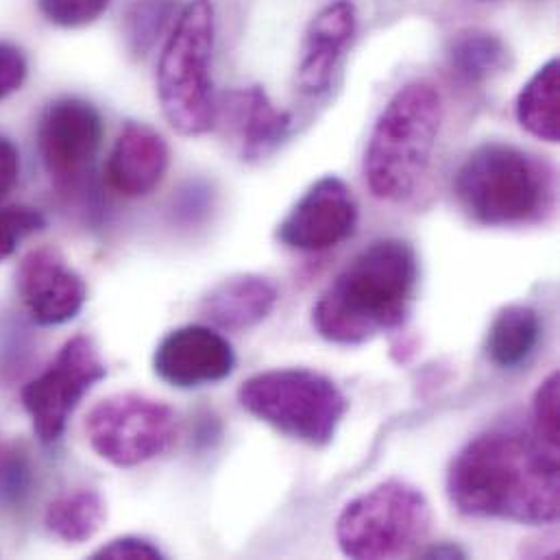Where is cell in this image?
I'll use <instances>...</instances> for the list:
<instances>
[{
    "instance_id": "19",
    "label": "cell",
    "mask_w": 560,
    "mask_h": 560,
    "mask_svg": "<svg viewBox=\"0 0 560 560\" xmlns=\"http://www.w3.org/2000/svg\"><path fill=\"white\" fill-rule=\"evenodd\" d=\"M559 77V59H550L522 88L515 105L522 129L550 144L560 140Z\"/></svg>"
},
{
    "instance_id": "7",
    "label": "cell",
    "mask_w": 560,
    "mask_h": 560,
    "mask_svg": "<svg viewBox=\"0 0 560 560\" xmlns=\"http://www.w3.org/2000/svg\"><path fill=\"white\" fill-rule=\"evenodd\" d=\"M432 522L430 502L417 487L386 480L342 506L336 541L349 559L415 557L430 537Z\"/></svg>"
},
{
    "instance_id": "11",
    "label": "cell",
    "mask_w": 560,
    "mask_h": 560,
    "mask_svg": "<svg viewBox=\"0 0 560 560\" xmlns=\"http://www.w3.org/2000/svg\"><path fill=\"white\" fill-rule=\"evenodd\" d=\"M358 203L351 188L334 175L314 182L278 225L283 247L303 254H318L338 247L353 236Z\"/></svg>"
},
{
    "instance_id": "28",
    "label": "cell",
    "mask_w": 560,
    "mask_h": 560,
    "mask_svg": "<svg viewBox=\"0 0 560 560\" xmlns=\"http://www.w3.org/2000/svg\"><path fill=\"white\" fill-rule=\"evenodd\" d=\"M26 72L28 66L24 52L9 42H0V101L22 88Z\"/></svg>"
},
{
    "instance_id": "30",
    "label": "cell",
    "mask_w": 560,
    "mask_h": 560,
    "mask_svg": "<svg viewBox=\"0 0 560 560\" xmlns=\"http://www.w3.org/2000/svg\"><path fill=\"white\" fill-rule=\"evenodd\" d=\"M419 555L423 557V559H465L467 555L458 548V546H454V544H439V546H430V548H425V550H419Z\"/></svg>"
},
{
    "instance_id": "4",
    "label": "cell",
    "mask_w": 560,
    "mask_h": 560,
    "mask_svg": "<svg viewBox=\"0 0 560 560\" xmlns=\"http://www.w3.org/2000/svg\"><path fill=\"white\" fill-rule=\"evenodd\" d=\"M454 192L465 214L485 228H520L550 206L546 166L506 142H485L460 164Z\"/></svg>"
},
{
    "instance_id": "9",
    "label": "cell",
    "mask_w": 560,
    "mask_h": 560,
    "mask_svg": "<svg viewBox=\"0 0 560 560\" xmlns=\"http://www.w3.org/2000/svg\"><path fill=\"white\" fill-rule=\"evenodd\" d=\"M105 375L107 366L94 340L85 334L72 336L46 371L22 388V406L37 439L46 445L57 443L81 399Z\"/></svg>"
},
{
    "instance_id": "26",
    "label": "cell",
    "mask_w": 560,
    "mask_h": 560,
    "mask_svg": "<svg viewBox=\"0 0 560 560\" xmlns=\"http://www.w3.org/2000/svg\"><path fill=\"white\" fill-rule=\"evenodd\" d=\"M28 469L18 450L0 439V498L15 500L26 489Z\"/></svg>"
},
{
    "instance_id": "22",
    "label": "cell",
    "mask_w": 560,
    "mask_h": 560,
    "mask_svg": "<svg viewBox=\"0 0 560 560\" xmlns=\"http://www.w3.org/2000/svg\"><path fill=\"white\" fill-rule=\"evenodd\" d=\"M175 13L173 0H136L125 15V37L133 55H147Z\"/></svg>"
},
{
    "instance_id": "15",
    "label": "cell",
    "mask_w": 560,
    "mask_h": 560,
    "mask_svg": "<svg viewBox=\"0 0 560 560\" xmlns=\"http://www.w3.org/2000/svg\"><path fill=\"white\" fill-rule=\"evenodd\" d=\"M171 149L162 133L144 122H127L107 160L109 186L129 199L151 195L166 177Z\"/></svg>"
},
{
    "instance_id": "18",
    "label": "cell",
    "mask_w": 560,
    "mask_h": 560,
    "mask_svg": "<svg viewBox=\"0 0 560 560\" xmlns=\"http://www.w3.org/2000/svg\"><path fill=\"white\" fill-rule=\"evenodd\" d=\"M544 323L530 305H506L489 325L487 331V358L498 369L524 366L541 342Z\"/></svg>"
},
{
    "instance_id": "29",
    "label": "cell",
    "mask_w": 560,
    "mask_h": 560,
    "mask_svg": "<svg viewBox=\"0 0 560 560\" xmlns=\"http://www.w3.org/2000/svg\"><path fill=\"white\" fill-rule=\"evenodd\" d=\"M20 175V153L13 142L0 136V201L13 190Z\"/></svg>"
},
{
    "instance_id": "27",
    "label": "cell",
    "mask_w": 560,
    "mask_h": 560,
    "mask_svg": "<svg viewBox=\"0 0 560 560\" xmlns=\"http://www.w3.org/2000/svg\"><path fill=\"white\" fill-rule=\"evenodd\" d=\"M94 560H162L164 552L140 537H118L92 552Z\"/></svg>"
},
{
    "instance_id": "14",
    "label": "cell",
    "mask_w": 560,
    "mask_h": 560,
    "mask_svg": "<svg viewBox=\"0 0 560 560\" xmlns=\"http://www.w3.org/2000/svg\"><path fill=\"white\" fill-rule=\"evenodd\" d=\"M358 15L349 0H336L323 7L305 31L301 61L296 68V85L307 96L329 90L336 66L355 35Z\"/></svg>"
},
{
    "instance_id": "10",
    "label": "cell",
    "mask_w": 560,
    "mask_h": 560,
    "mask_svg": "<svg viewBox=\"0 0 560 560\" xmlns=\"http://www.w3.org/2000/svg\"><path fill=\"white\" fill-rule=\"evenodd\" d=\"M101 142L103 118L83 98H57L39 118V158L50 184L61 195H77L88 186Z\"/></svg>"
},
{
    "instance_id": "17",
    "label": "cell",
    "mask_w": 560,
    "mask_h": 560,
    "mask_svg": "<svg viewBox=\"0 0 560 560\" xmlns=\"http://www.w3.org/2000/svg\"><path fill=\"white\" fill-rule=\"evenodd\" d=\"M280 290L265 276L245 273L217 283L199 303V312L219 329L245 331L276 310Z\"/></svg>"
},
{
    "instance_id": "1",
    "label": "cell",
    "mask_w": 560,
    "mask_h": 560,
    "mask_svg": "<svg viewBox=\"0 0 560 560\" xmlns=\"http://www.w3.org/2000/svg\"><path fill=\"white\" fill-rule=\"evenodd\" d=\"M458 513L524 526H550L560 515L559 450L535 432L500 428L469 441L447 471Z\"/></svg>"
},
{
    "instance_id": "6",
    "label": "cell",
    "mask_w": 560,
    "mask_h": 560,
    "mask_svg": "<svg viewBox=\"0 0 560 560\" xmlns=\"http://www.w3.org/2000/svg\"><path fill=\"white\" fill-rule=\"evenodd\" d=\"M241 406L283 436L325 447L347 415L338 384L312 369H271L238 388Z\"/></svg>"
},
{
    "instance_id": "5",
    "label": "cell",
    "mask_w": 560,
    "mask_h": 560,
    "mask_svg": "<svg viewBox=\"0 0 560 560\" xmlns=\"http://www.w3.org/2000/svg\"><path fill=\"white\" fill-rule=\"evenodd\" d=\"M214 37L212 0H190L179 11L164 44L158 66V96L168 125L182 136H203L217 125Z\"/></svg>"
},
{
    "instance_id": "16",
    "label": "cell",
    "mask_w": 560,
    "mask_h": 560,
    "mask_svg": "<svg viewBox=\"0 0 560 560\" xmlns=\"http://www.w3.org/2000/svg\"><path fill=\"white\" fill-rule=\"evenodd\" d=\"M219 118L238 140L241 155L247 162L269 158L285 140L292 125L290 114L278 109L260 85L230 92L223 103H217Z\"/></svg>"
},
{
    "instance_id": "20",
    "label": "cell",
    "mask_w": 560,
    "mask_h": 560,
    "mask_svg": "<svg viewBox=\"0 0 560 560\" xmlns=\"http://www.w3.org/2000/svg\"><path fill=\"white\" fill-rule=\"evenodd\" d=\"M105 520L107 506L101 493L83 489L50 502L44 515V526L52 537L66 544H83L103 528Z\"/></svg>"
},
{
    "instance_id": "2",
    "label": "cell",
    "mask_w": 560,
    "mask_h": 560,
    "mask_svg": "<svg viewBox=\"0 0 560 560\" xmlns=\"http://www.w3.org/2000/svg\"><path fill=\"white\" fill-rule=\"evenodd\" d=\"M417 285L419 260L412 245L399 238L375 241L320 292L312 325L331 345H364L408 320Z\"/></svg>"
},
{
    "instance_id": "21",
    "label": "cell",
    "mask_w": 560,
    "mask_h": 560,
    "mask_svg": "<svg viewBox=\"0 0 560 560\" xmlns=\"http://www.w3.org/2000/svg\"><path fill=\"white\" fill-rule=\"evenodd\" d=\"M454 74L467 85H482L500 74L509 63L506 44L482 28H469L456 35L450 50Z\"/></svg>"
},
{
    "instance_id": "3",
    "label": "cell",
    "mask_w": 560,
    "mask_h": 560,
    "mask_svg": "<svg viewBox=\"0 0 560 560\" xmlns=\"http://www.w3.org/2000/svg\"><path fill=\"white\" fill-rule=\"evenodd\" d=\"M443 116V96L430 81H410L390 96L362 160L364 182L375 199L401 203L417 195L430 171Z\"/></svg>"
},
{
    "instance_id": "24",
    "label": "cell",
    "mask_w": 560,
    "mask_h": 560,
    "mask_svg": "<svg viewBox=\"0 0 560 560\" xmlns=\"http://www.w3.org/2000/svg\"><path fill=\"white\" fill-rule=\"evenodd\" d=\"M44 217L24 206H2L0 208V262L13 256L20 241L39 232L44 228Z\"/></svg>"
},
{
    "instance_id": "25",
    "label": "cell",
    "mask_w": 560,
    "mask_h": 560,
    "mask_svg": "<svg viewBox=\"0 0 560 560\" xmlns=\"http://www.w3.org/2000/svg\"><path fill=\"white\" fill-rule=\"evenodd\" d=\"M107 4L109 0H39V9L50 22L68 28L94 22Z\"/></svg>"
},
{
    "instance_id": "23",
    "label": "cell",
    "mask_w": 560,
    "mask_h": 560,
    "mask_svg": "<svg viewBox=\"0 0 560 560\" xmlns=\"http://www.w3.org/2000/svg\"><path fill=\"white\" fill-rule=\"evenodd\" d=\"M559 395V371H552L541 382L533 399V432L541 443L552 450H559L560 445Z\"/></svg>"
},
{
    "instance_id": "12",
    "label": "cell",
    "mask_w": 560,
    "mask_h": 560,
    "mask_svg": "<svg viewBox=\"0 0 560 560\" xmlns=\"http://www.w3.org/2000/svg\"><path fill=\"white\" fill-rule=\"evenodd\" d=\"M153 369L175 388H199L228 380L236 369V353L221 331L208 325H184L162 338Z\"/></svg>"
},
{
    "instance_id": "8",
    "label": "cell",
    "mask_w": 560,
    "mask_h": 560,
    "mask_svg": "<svg viewBox=\"0 0 560 560\" xmlns=\"http://www.w3.org/2000/svg\"><path fill=\"white\" fill-rule=\"evenodd\" d=\"M85 434L98 458L131 469L171 450L177 439V419L164 401L140 393H116L90 410Z\"/></svg>"
},
{
    "instance_id": "13",
    "label": "cell",
    "mask_w": 560,
    "mask_h": 560,
    "mask_svg": "<svg viewBox=\"0 0 560 560\" xmlns=\"http://www.w3.org/2000/svg\"><path fill=\"white\" fill-rule=\"evenodd\" d=\"M18 292L28 316L39 325L72 320L88 299L83 278L52 249H35L20 262Z\"/></svg>"
}]
</instances>
